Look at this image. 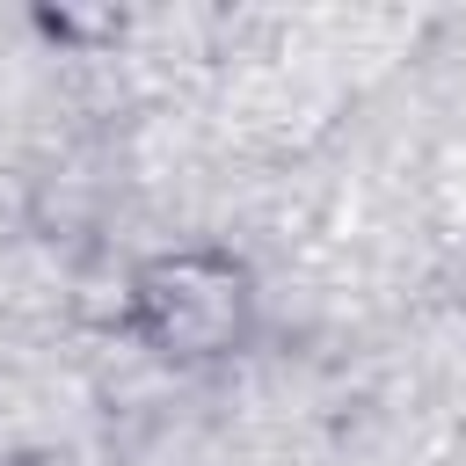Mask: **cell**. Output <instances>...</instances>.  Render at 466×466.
Segmentation results:
<instances>
[{"instance_id": "6da1fadb", "label": "cell", "mask_w": 466, "mask_h": 466, "mask_svg": "<svg viewBox=\"0 0 466 466\" xmlns=\"http://www.w3.org/2000/svg\"><path fill=\"white\" fill-rule=\"evenodd\" d=\"M131 320L160 357H233L255 328V284L211 248L153 255L131 277Z\"/></svg>"}]
</instances>
